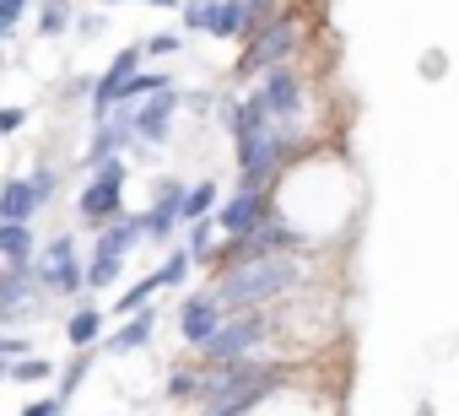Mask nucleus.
Segmentation results:
<instances>
[{
    "label": "nucleus",
    "instance_id": "f257e3e1",
    "mask_svg": "<svg viewBox=\"0 0 459 416\" xmlns=\"http://www.w3.org/2000/svg\"><path fill=\"white\" fill-rule=\"evenodd\" d=\"M362 205H368V184L357 162L330 141L281 168V178L271 184V228L308 255L341 260L362 228Z\"/></svg>",
    "mask_w": 459,
    "mask_h": 416
},
{
    "label": "nucleus",
    "instance_id": "f03ea898",
    "mask_svg": "<svg viewBox=\"0 0 459 416\" xmlns=\"http://www.w3.org/2000/svg\"><path fill=\"white\" fill-rule=\"evenodd\" d=\"M227 416H346V384L330 368V357L287 362Z\"/></svg>",
    "mask_w": 459,
    "mask_h": 416
},
{
    "label": "nucleus",
    "instance_id": "7ed1b4c3",
    "mask_svg": "<svg viewBox=\"0 0 459 416\" xmlns=\"http://www.w3.org/2000/svg\"><path fill=\"white\" fill-rule=\"evenodd\" d=\"M303 49H308V22H303L298 12H276V17H265V22L249 33V44H244V55H238V82H255V76H265V71L298 65Z\"/></svg>",
    "mask_w": 459,
    "mask_h": 416
},
{
    "label": "nucleus",
    "instance_id": "20e7f679",
    "mask_svg": "<svg viewBox=\"0 0 459 416\" xmlns=\"http://www.w3.org/2000/svg\"><path fill=\"white\" fill-rule=\"evenodd\" d=\"M125 189H130V162L125 157H103L87 168L82 189H76V222L103 233L108 222H119L130 205H125Z\"/></svg>",
    "mask_w": 459,
    "mask_h": 416
},
{
    "label": "nucleus",
    "instance_id": "39448f33",
    "mask_svg": "<svg viewBox=\"0 0 459 416\" xmlns=\"http://www.w3.org/2000/svg\"><path fill=\"white\" fill-rule=\"evenodd\" d=\"M55 195H60V173L55 168L6 173L0 178V222H39Z\"/></svg>",
    "mask_w": 459,
    "mask_h": 416
},
{
    "label": "nucleus",
    "instance_id": "423d86ee",
    "mask_svg": "<svg viewBox=\"0 0 459 416\" xmlns=\"http://www.w3.org/2000/svg\"><path fill=\"white\" fill-rule=\"evenodd\" d=\"M33 271H39V287L49 298H71V303L87 298V260L76 255V233H55Z\"/></svg>",
    "mask_w": 459,
    "mask_h": 416
},
{
    "label": "nucleus",
    "instance_id": "0eeeda50",
    "mask_svg": "<svg viewBox=\"0 0 459 416\" xmlns=\"http://www.w3.org/2000/svg\"><path fill=\"white\" fill-rule=\"evenodd\" d=\"M216 228L227 244H249L271 228V189H255V184H233V195H227L216 205Z\"/></svg>",
    "mask_w": 459,
    "mask_h": 416
},
{
    "label": "nucleus",
    "instance_id": "6e6552de",
    "mask_svg": "<svg viewBox=\"0 0 459 416\" xmlns=\"http://www.w3.org/2000/svg\"><path fill=\"white\" fill-rule=\"evenodd\" d=\"M178 341L189 346V351H205L216 335H221V325H227V308H221V298L211 292V287H195V292H184L178 298Z\"/></svg>",
    "mask_w": 459,
    "mask_h": 416
},
{
    "label": "nucleus",
    "instance_id": "1a4fd4ad",
    "mask_svg": "<svg viewBox=\"0 0 459 416\" xmlns=\"http://www.w3.org/2000/svg\"><path fill=\"white\" fill-rule=\"evenodd\" d=\"M178 108H189V92H184V87H168V92L135 103V141H141V152L173 141V130H178Z\"/></svg>",
    "mask_w": 459,
    "mask_h": 416
},
{
    "label": "nucleus",
    "instance_id": "9d476101",
    "mask_svg": "<svg viewBox=\"0 0 459 416\" xmlns=\"http://www.w3.org/2000/svg\"><path fill=\"white\" fill-rule=\"evenodd\" d=\"M157 325H162V308L157 303L141 308V314H130V319H114L108 335H103V357H135V351H146L157 341Z\"/></svg>",
    "mask_w": 459,
    "mask_h": 416
},
{
    "label": "nucleus",
    "instance_id": "9b49d317",
    "mask_svg": "<svg viewBox=\"0 0 459 416\" xmlns=\"http://www.w3.org/2000/svg\"><path fill=\"white\" fill-rule=\"evenodd\" d=\"M103 335H108V308L92 303V292L82 303H71L65 314V346L71 351H103Z\"/></svg>",
    "mask_w": 459,
    "mask_h": 416
},
{
    "label": "nucleus",
    "instance_id": "f8f14e48",
    "mask_svg": "<svg viewBox=\"0 0 459 416\" xmlns=\"http://www.w3.org/2000/svg\"><path fill=\"white\" fill-rule=\"evenodd\" d=\"M39 255H44V244H39L33 222H0V265L28 271V265H39Z\"/></svg>",
    "mask_w": 459,
    "mask_h": 416
},
{
    "label": "nucleus",
    "instance_id": "ddd939ff",
    "mask_svg": "<svg viewBox=\"0 0 459 416\" xmlns=\"http://www.w3.org/2000/svg\"><path fill=\"white\" fill-rule=\"evenodd\" d=\"M216 205H221V184H216V178H195V184L184 189V228L216 217Z\"/></svg>",
    "mask_w": 459,
    "mask_h": 416
},
{
    "label": "nucleus",
    "instance_id": "4468645a",
    "mask_svg": "<svg viewBox=\"0 0 459 416\" xmlns=\"http://www.w3.org/2000/svg\"><path fill=\"white\" fill-rule=\"evenodd\" d=\"M119 276H125V260L119 255H108V249H92L87 255V292H108Z\"/></svg>",
    "mask_w": 459,
    "mask_h": 416
},
{
    "label": "nucleus",
    "instance_id": "2eb2a0df",
    "mask_svg": "<svg viewBox=\"0 0 459 416\" xmlns=\"http://www.w3.org/2000/svg\"><path fill=\"white\" fill-rule=\"evenodd\" d=\"M76 28L71 0H39V39H65Z\"/></svg>",
    "mask_w": 459,
    "mask_h": 416
},
{
    "label": "nucleus",
    "instance_id": "dca6fc26",
    "mask_svg": "<svg viewBox=\"0 0 459 416\" xmlns=\"http://www.w3.org/2000/svg\"><path fill=\"white\" fill-rule=\"evenodd\" d=\"M98 357H103V351H76V357H71V362L60 368V384H55V394H60L65 405H71V400L82 394V378L92 373V362H98Z\"/></svg>",
    "mask_w": 459,
    "mask_h": 416
},
{
    "label": "nucleus",
    "instance_id": "f3484780",
    "mask_svg": "<svg viewBox=\"0 0 459 416\" xmlns=\"http://www.w3.org/2000/svg\"><path fill=\"white\" fill-rule=\"evenodd\" d=\"M189 271H195V255H189L184 244H168V260L157 265V276H162V287H168V292H178V287L189 282Z\"/></svg>",
    "mask_w": 459,
    "mask_h": 416
},
{
    "label": "nucleus",
    "instance_id": "a211bd4d",
    "mask_svg": "<svg viewBox=\"0 0 459 416\" xmlns=\"http://www.w3.org/2000/svg\"><path fill=\"white\" fill-rule=\"evenodd\" d=\"M12 368V384H49V378H60V368L49 362V357H17V362H6Z\"/></svg>",
    "mask_w": 459,
    "mask_h": 416
},
{
    "label": "nucleus",
    "instance_id": "6ab92c4d",
    "mask_svg": "<svg viewBox=\"0 0 459 416\" xmlns=\"http://www.w3.org/2000/svg\"><path fill=\"white\" fill-rule=\"evenodd\" d=\"M184 28H162V33H152V39H141V49H146V60H173V55H184Z\"/></svg>",
    "mask_w": 459,
    "mask_h": 416
},
{
    "label": "nucleus",
    "instance_id": "aec40b11",
    "mask_svg": "<svg viewBox=\"0 0 459 416\" xmlns=\"http://www.w3.org/2000/svg\"><path fill=\"white\" fill-rule=\"evenodd\" d=\"M33 6H39V0H0V33L12 39V33H17V22H22Z\"/></svg>",
    "mask_w": 459,
    "mask_h": 416
},
{
    "label": "nucleus",
    "instance_id": "412c9836",
    "mask_svg": "<svg viewBox=\"0 0 459 416\" xmlns=\"http://www.w3.org/2000/svg\"><path fill=\"white\" fill-rule=\"evenodd\" d=\"M28 351H33V341H28V335L0 330V362H17V357H28Z\"/></svg>",
    "mask_w": 459,
    "mask_h": 416
},
{
    "label": "nucleus",
    "instance_id": "4be33fe9",
    "mask_svg": "<svg viewBox=\"0 0 459 416\" xmlns=\"http://www.w3.org/2000/svg\"><path fill=\"white\" fill-rule=\"evenodd\" d=\"M92 82H98V76H71V82L60 87V103H92Z\"/></svg>",
    "mask_w": 459,
    "mask_h": 416
},
{
    "label": "nucleus",
    "instance_id": "5701e85b",
    "mask_svg": "<svg viewBox=\"0 0 459 416\" xmlns=\"http://www.w3.org/2000/svg\"><path fill=\"white\" fill-rule=\"evenodd\" d=\"M22 125H28V108H22V103H6V108H0V135H6V141L22 135Z\"/></svg>",
    "mask_w": 459,
    "mask_h": 416
},
{
    "label": "nucleus",
    "instance_id": "b1692460",
    "mask_svg": "<svg viewBox=\"0 0 459 416\" xmlns=\"http://www.w3.org/2000/svg\"><path fill=\"white\" fill-rule=\"evenodd\" d=\"M60 411H65V400H60V394H39V400H28L17 416H60Z\"/></svg>",
    "mask_w": 459,
    "mask_h": 416
},
{
    "label": "nucleus",
    "instance_id": "393cba45",
    "mask_svg": "<svg viewBox=\"0 0 459 416\" xmlns=\"http://www.w3.org/2000/svg\"><path fill=\"white\" fill-rule=\"evenodd\" d=\"M98 6L108 12V6H130V0H98ZM135 6H157V12H178L184 0H135Z\"/></svg>",
    "mask_w": 459,
    "mask_h": 416
},
{
    "label": "nucleus",
    "instance_id": "a878e982",
    "mask_svg": "<svg viewBox=\"0 0 459 416\" xmlns=\"http://www.w3.org/2000/svg\"><path fill=\"white\" fill-rule=\"evenodd\" d=\"M76 33H82V39H98V33H103V12H87V17H76Z\"/></svg>",
    "mask_w": 459,
    "mask_h": 416
},
{
    "label": "nucleus",
    "instance_id": "bb28decb",
    "mask_svg": "<svg viewBox=\"0 0 459 416\" xmlns=\"http://www.w3.org/2000/svg\"><path fill=\"white\" fill-rule=\"evenodd\" d=\"M6 378H12V368H6V362H0V384H6Z\"/></svg>",
    "mask_w": 459,
    "mask_h": 416
},
{
    "label": "nucleus",
    "instance_id": "cd10ccee",
    "mask_svg": "<svg viewBox=\"0 0 459 416\" xmlns=\"http://www.w3.org/2000/svg\"><path fill=\"white\" fill-rule=\"evenodd\" d=\"M0 76H6V49H0Z\"/></svg>",
    "mask_w": 459,
    "mask_h": 416
}]
</instances>
